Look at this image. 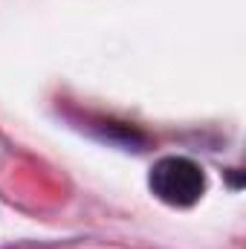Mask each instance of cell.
Returning a JSON list of instances; mask_svg holds the SVG:
<instances>
[{
  "label": "cell",
  "instance_id": "cell-1",
  "mask_svg": "<svg viewBox=\"0 0 246 249\" xmlns=\"http://www.w3.org/2000/svg\"><path fill=\"white\" fill-rule=\"evenodd\" d=\"M151 191L168 206H194L206 191V174L185 157H165L151 168Z\"/></svg>",
  "mask_w": 246,
  "mask_h": 249
}]
</instances>
